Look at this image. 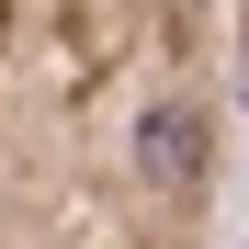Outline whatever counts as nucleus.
<instances>
[{
    "label": "nucleus",
    "mask_w": 249,
    "mask_h": 249,
    "mask_svg": "<svg viewBox=\"0 0 249 249\" xmlns=\"http://www.w3.org/2000/svg\"><path fill=\"white\" fill-rule=\"evenodd\" d=\"M227 136V0H0V238L181 249Z\"/></svg>",
    "instance_id": "1"
},
{
    "label": "nucleus",
    "mask_w": 249,
    "mask_h": 249,
    "mask_svg": "<svg viewBox=\"0 0 249 249\" xmlns=\"http://www.w3.org/2000/svg\"><path fill=\"white\" fill-rule=\"evenodd\" d=\"M227 79H238V113H249V0H227Z\"/></svg>",
    "instance_id": "2"
}]
</instances>
